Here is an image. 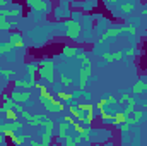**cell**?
<instances>
[{"label": "cell", "instance_id": "6da1fadb", "mask_svg": "<svg viewBox=\"0 0 147 146\" xmlns=\"http://www.w3.org/2000/svg\"><path fill=\"white\" fill-rule=\"evenodd\" d=\"M121 33L137 35V26H135V24H121V26L110 28V29H106V31L99 36V40H98V45H103V43H106L108 40H111V38H116L118 35H121Z\"/></svg>", "mask_w": 147, "mask_h": 146}, {"label": "cell", "instance_id": "7a4b0ae2", "mask_svg": "<svg viewBox=\"0 0 147 146\" xmlns=\"http://www.w3.org/2000/svg\"><path fill=\"white\" fill-rule=\"evenodd\" d=\"M38 76L46 84H53L55 83V62L50 60V59L41 60L39 62V67H38Z\"/></svg>", "mask_w": 147, "mask_h": 146}, {"label": "cell", "instance_id": "3957f363", "mask_svg": "<svg viewBox=\"0 0 147 146\" xmlns=\"http://www.w3.org/2000/svg\"><path fill=\"white\" fill-rule=\"evenodd\" d=\"M38 100H39L41 107H45L46 112H50V113H62L63 110L67 108V107H65V102L58 100L57 96H50V98H38Z\"/></svg>", "mask_w": 147, "mask_h": 146}, {"label": "cell", "instance_id": "277c9868", "mask_svg": "<svg viewBox=\"0 0 147 146\" xmlns=\"http://www.w3.org/2000/svg\"><path fill=\"white\" fill-rule=\"evenodd\" d=\"M63 26H65V35L69 40H79L80 33H82V24L77 21V19H65L63 21Z\"/></svg>", "mask_w": 147, "mask_h": 146}, {"label": "cell", "instance_id": "5b68a950", "mask_svg": "<svg viewBox=\"0 0 147 146\" xmlns=\"http://www.w3.org/2000/svg\"><path fill=\"white\" fill-rule=\"evenodd\" d=\"M91 76H92V65H89V67L80 65V67H79V89H80V91L86 89L87 81H89Z\"/></svg>", "mask_w": 147, "mask_h": 146}, {"label": "cell", "instance_id": "8992f818", "mask_svg": "<svg viewBox=\"0 0 147 146\" xmlns=\"http://www.w3.org/2000/svg\"><path fill=\"white\" fill-rule=\"evenodd\" d=\"M26 5L36 12H48L51 9L50 0H26Z\"/></svg>", "mask_w": 147, "mask_h": 146}, {"label": "cell", "instance_id": "52a82bcc", "mask_svg": "<svg viewBox=\"0 0 147 146\" xmlns=\"http://www.w3.org/2000/svg\"><path fill=\"white\" fill-rule=\"evenodd\" d=\"M9 95H10V98H12V100H16L17 103H22V105H24V103H28V102L33 98V95H31V91H29V89H24V91L12 89Z\"/></svg>", "mask_w": 147, "mask_h": 146}, {"label": "cell", "instance_id": "ba28073f", "mask_svg": "<svg viewBox=\"0 0 147 146\" xmlns=\"http://www.w3.org/2000/svg\"><path fill=\"white\" fill-rule=\"evenodd\" d=\"M9 43L14 45V48H24V38H22V33L21 31H10L9 33Z\"/></svg>", "mask_w": 147, "mask_h": 146}, {"label": "cell", "instance_id": "9c48e42d", "mask_svg": "<svg viewBox=\"0 0 147 146\" xmlns=\"http://www.w3.org/2000/svg\"><path fill=\"white\" fill-rule=\"evenodd\" d=\"M38 67H39V64H38V62H29V64L26 65L28 79H29V81H33V83H36L38 79H39V76H38Z\"/></svg>", "mask_w": 147, "mask_h": 146}, {"label": "cell", "instance_id": "30bf717a", "mask_svg": "<svg viewBox=\"0 0 147 146\" xmlns=\"http://www.w3.org/2000/svg\"><path fill=\"white\" fill-rule=\"evenodd\" d=\"M130 93H132V95H146V93H147V83H146V81H142V79L135 81V83L132 84Z\"/></svg>", "mask_w": 147, "mask_h": 146}, {"label": "cell", "instance_id": "8fae6325", "mask_svg": "<svg viewBox=\"0 0 147 146\" xmlns=\"http://www.w3.org/2000/svg\"><path fill=\"white\" fill-rule=\"evenodd\" d=\"M48 122V117L45 115V113H36V115H33L31 117V120L28 122L31 127H38V126H45Z\"/></svg>", "mask_w": 147, "mask_h": 146}, {"label": "cell", "instance_id": "7c38bea8", "mask_svg": "<svg viewBox=\"0 0 147 146\" xmlns=\"http://www.w3.org/2000/svg\"><path fill=\"white\" fill-rule=\"evenodd\" d=\"M135 107H137V100H135V96H134V95H130V96H128V100L125 102V108H123L125 115H127V117H128V115H132V113L135 112Z\"/></svg>", "mask_w": 147, "mask_h": 146}, {"label": "cell", "instance_id": "4fadbf2b", "mask_svg": "<svg viewBox=\"0 0 147 146\" xmlns=\"http://www.w3.org/2000/svg\"><path fill=\"white\" fill-rule=\"evenodd\" d=\"M53 136H55V132L53 131H45V132H41V146H50L51 145V141H53Z\"/></svg>", "mask_w": 147, "mask_h": 146}, {"label": "cell", "instance_id": "5bb4252c", "mask_svg": "<svg viewBox=\"0 0 147 146\" xmlns=\"http://www.w3.org/2000/svg\"><path fill=\"white\" fill-rule=\"evenodd\" d=\"M5 127H7V129H12V131H16V132H17V131H22L24 122H22V120H19V119H17V120H7V122H5Z\"/></svg>", "mask_w": 147, "mask_h": 146}, {"label": "cell", "instance_id": "9a60e30c", "mask_svg": "<svg viewBox=\"0 0 147 146\" xmlns=\"http://www.w3.org/2000/svg\"><path fill=\"white\" fill-rule=\"evenodd\" d=\"M14 86L16 88H22V89H33L34 88V83L33 81H24V79H16L14 81Z\"/></svg>", "mask_w": 147, "mask_h": 146}, {"label": "cell", "instance_id": "2e32d148", "mask_svg": "<svg viewBox=\"0 0 147 146\" xmlns=\"http://www.w3.org/2000/svg\"><path fill=\"white\" fill-rule=\"evenodd\" d=\"M72 126L69 124V122H65V120H62L60 124H58V141H62L63 139V136L69 132V129H70Z\"/></svg>", "mask_w": 147, "mask_h": 146}, {"label": "cell", "instance_id": "e0dca14e", "mask_svg": "<svg viewBox=\"0 0 147 146\" xmlns=\"http://www.w3.org/2000/svg\"><path fill=\"white\" fill-rule=\"evenodd\" d=\"M0 14L3 17H17L22 14V9H0Z\"/></svg>", "mask_w": 147, "mask_h": 146}, {"label": "cell", "instance_id": "ac0fdd59", "mask_svg": "<svg viewBox=\"0 0 147 146\" xmlns=\"http://www.w3.org/2000/svg\"><path fill=\"white\" fill-rule=\"evenodd\" d=\"M77 46H72V45H65L63 46V50H62V55L63 57H67V59H74L75 55H77Z\"/></svg>", "mask_w": 147, "mask_h": 146}, {"label": "cell", "instance_id": "d6986e66", "mask_svg": "<svg viewBox=\"0 0 147 146\" xmlns=\"http://www.w3.org/2000/svg\"><path fill=\"white\" fill-rule=\"evenodd\" d=\"M127 120V115H125V112L123 110H120V112H115V119H113V126L115 127H118L120 124H123Z\"/></svg>", "mask_w": 147, "mask_h": 146}, {"label": "cell", "instance_id": "ffe728a7", "mask_svg": "<svg viewBox=\"0 0 147 146\" xmlns=\"http://www.w3.org/2000/svg\"><path fill=\"white\" fill-rule=\"evenodd\" d=\"M14 26H16V23H9L7 17H3V16L0 14V31H10Z\"/></svg>", "mask_w": 147, "mask_h": 146}, {"label": "cell", "instance_id": "44dd1931", "mask_svg": "<svg viewBox=\"0 0 147 146\" xmlns=\"http://www.w3.org/2000/svg\"><path fill=\"white\" fill-rule=\"evenodd\" d=\"M57 98L62 100V102H65V103H70L74 100V95L72 93H67V91H57Z\"/></svg>", "mask_w": 147, "mask_h": 146}, {"label": "cell", "instance_id": "7402d4cb", "mask_svg": "<svg viewBox=\"0 0 147 146\" xmlns=\"http://www.w3.org/2000/svg\"><path fill=\"white\" fill-rule=\"evenodd\" d=\"M99 117H101V120H103L105 124H113L115 113H110V112H106V108H105L103 112H99Z\"/></svg>", "mask_w": 147, "mask_h": 146}, {"label": "cell", "instance_id": "603a6c76", "mask_svg": "<svg viewBox=\"0 0 147 146\" xmlns=\"http://www.w3.org/2000/svg\"><path fill=\"white\" fill-rule=\"evenodd\" d=\"M134 9H135L134 2H125V3H121V5H120V10H121L123 14H132V12H134Z\"/></svg>", "mask_w": 147, "mask_h": 146}, {"label": "cell", "instance_id": "cb8c5ba5", "mask_svg": "<svg viewBox=\"0 0 147 146\" xmlns=\"http://www.w3.org/2000/svg\"><path fill=\"white\" fill-rule=\"evenodd\" d=\"M3 115H5V119H7V120H17V119H19V112H16V108L7 110Z\"/></svg>", "mask_w": 147, "mask_h": 146}, {"label": "cell", "instance_id": "d4e9b609", "mask_svg": "<svg viewBox=\"0 0 147 146\" xmlns=\"http://www.w3.org/2000/svg\"><path fill=\"white\" fill-rule=\"evenodd\" d=\"M63 145L65 146H75V141H74V132H67L65 136H63Z\"/></svg>", "mask_w": 147, "mask_h": 146}, {"label": "cell", "instance_id": "484cf974", "mask_svg": "<svg viewBox=\"0 0 147 146\" xmlns=\"http://www.w3.org/2000/svg\"><path fill=\"white\" fill-rule=\"evenodd\" d=\"M60 84H62V86H72L74 79L72 77H69L67 74H60Z\"/></svg>", "mask_w": 147, "mask_h": 146}, {"label": "cell", "instance_id": "4316f807", "mask_svg": "<svg viewBox=\"0 0 147 146\" xmlns=\"http://www.w3.org/2000/svg\"><path fill=\"white\" fill-rule=\"evenodd\" d=\"M123 52H125V59L128 60V59H134V57H135V53H137V48H135V46L132 45L130 48H125Z\"/></svg>", "mask_w": 147, "mask_h": 146}, {"label": "cell", "instance_id": "83f0119b", "mask_svg": "<svg viewBox=\"0 0 147 146\" xmlns=\"http://www.w3.org/2000/svg\"><path fill=\"white\" fill-rule=\"evenodd\" d=\"M132 93L130 91H123L121 95H120V98H116V105H125V102L128 100V96H130Z\"/></svg>", "mask_w": 147, "mask_h": 146}, {"label": "cell", "instance_id": "f1b7e54d", "mask_svg": "<svg viewBox=\"0 0 147 146\" xmlns=\"http://www.w3.org/2000/svg\"><path fill=\"white\" fill-rule=\"evenodd\" d=\"M0 76H3L5 79H10L16 76V71L14 69H0Z\"/></svg>", "mask_w": 147, "mask_h": 146}, {"label": "cell", "instance_id": "f546056e", "mask_svg": "<svg viewBox=\"0 0 147 146\" xmlns=\"http://www.w3.org/2000/svg\"><path fill=\"white\" fill-rule=\"evenodd\" d=\"M106 105H108V102H106V98H101L98 103H94V107H96V110H98V113L99 112H103V110L106 108Z\"/></svg>", "mask_w": 147, "mask_h": 146}, {"label": "cell", "instance_id": "4dcf8cb0", "mask_svg": "<svg viewBox=\"0 0 147 146\" xmlns=\"http://www.w3.org/2000/svg\"><path fill=\"white\" fill-rule=\"evenodd\" d=\"M77 107H79L80 110H84V112H91V110H96V107H94L92 103H87V102H86V103H77Z\"/></svg>", "mask_w": 147, "mask_h": 146}, {"label": "cell", "instance_id": "1f68e13d", "mask_svg": "<svg viewBox=\"0 0 147 146\" xmlns=\"http://www.w3.org/2000/svg\"><path fill=\"white\" fill-rule=\"evenodd\" d=\"M101 57H103V60H105L106 64H111V62H115V57H113V53H111V52H105Z\"/></svg>", "mask_w": 147, "mask_h": 146}, {"label": "cell", "instance_id": "d6a6232c", "mask_svg": "<svg viewBox=\"0 0 147 146\" xmlns=\"http://www.w3.org/2000/svg\"><path fill=\"white\" fill-rule=\"evenodd\" d=\"M72 131H74V134H77V132H82L84 131V126H82V122H75L72 126Z\"/></svg>", "mask_w": 147, "mask_h": 146}, {"label": "cell", "instance_id": "836d02e7", "mask_svg": "<svg viewBox=\"0 0 147 146\" xmlns=\"http://www.w3.org/2000/svg\"><path fill=\"white\" fill-rule=\"evenodd\" d=\"M113 57H115V60H125V52L123 50H116L113 53Z\"/></svg>", "mask_w": 147, "mask_h": 146}, {"label": "cell", "instance_id": "e575fe53", "mask_svg": "<svg viewBox=\"0 0 147 146\" xmlns=\"http://www.w3.org/2000/svg\"><path fill=\"white\" fill-rule=\"evenodd\" d=\"M21 117H22V119L26 120V124H28V122L31 120V117H33V113H31V112H28V110L24 108L22 112H21Z\"/></svg>", "mask_w": 147, "mask_h": 146}, {"label": "cell", "instance_id": "d590c367", "mask_svg": "<svg viewBox=\"0 0 147 146\" xmlns=\"http://www.w3.org/2000/svg\"><path fill=\"white\" fill-rule=\"evenodd\" d=\"M63 120H65V122H69L70 126H74V124L77 122V119H75L74 115H70V113H69V115H65V117H63Z\"/></svg>", "mask_w": 147, "mask_h": 146}, {"label": "cell", "instance_id": "8d00e7d4", "mask_svg": "<svg viewBox=\"0 0 147 146\" xmlns=\"http://www.w3.org/2000/svg\"><path fill=\"white\" fill-rule=\"evenodd\" d=\"M132 117H135V119L140 122V120H142V117H144V113H142V110H135V112L132 113Z\"/></svg>", "mask_w": 147, "mask_h": 146}, {"label": "cell", "instance_id": "74e56055", "mask_svg": "<svg viewBox=\"0 0 147 146\" xmlns=\"http://www.w3.org/2000/svg\"><path fill=\"white\" fill-rule=\"evenodd\" d=\"M118 129H120V132H128L130 126H128L127 122H123V124H120V126H118Z\"/></svg>", "mask_w": 147, "mask_h": 146}, {"label": "cell", "instance_id": "f35d334b", "mask_svg": "<svg viewBox=\"0 0 147 146\" xmlns=\"http://www.w3.org/2000/svg\"><path fill=\"white\" fill-rule=\"evenodd\" d=\"M106 102H108V105H116V98L110 95V96H106Z\"/></svg>", "mask_w": 147, "mask_h": 146}, {"label": "cell", "instance_id": "ab89813d", "mask_svg": "<svg viewBox=\"0 0 147 146\" xmlns=\"http://www.w3.org/2000/svg\"><path fill=\"white\" fill-rule=\"evenodd\" d=\"M5 143V136H3V131H0V145Z\"/></svg>", "mask_w": 147, "mask_h": 146}, {"label": "cell", "instance_id": "60d3db41", "mask_svg": "<svg viewBox=\"0 0 147 146\" xmlns=\"http://www.w3.org/2000/svg\"><path fill=\"white\" fill-rule=\"evenodd\" d=\"M31 146H41V143H38V141H31Z\"/></svg>", "mask_w": 147, "mask_h": 146}, {"label": "cell", "instance_id": "b9f144b4", "mask_svg": "<svg viewBox=\"0 0 147 146\" xmlns=\"http://www.w3.org/2000/svg\"><path fill=\"white\" fill-rule=\"evenodd\" d=\"M105 2H106V3H116L118 0H105Z\"/></svg>", "mask_w": 147, "mask_h": 146}, {"label": "cell", "instance_id": "7bdbcfd3", "mask_svg": "<svg viewBox=\"0 0 147 146\" xmlns=\"http://www.w3.org/2000/svg\"><path fill=\"white\" fill-rule=\"evenodd\" d=\"M5 2H7V0H0V7H3V5H5Z\"/></svg>", "mask_w": 147, "mask_h": 146}, {"label": "cell", "instance_id": "ee69618b", "mask_svg": "<svg viewBox=\"0 0 147 146\" xmlns=\"http://www.w3.org/2000/svg\"><path fill=\"white\" fill-rule=\"evenodd\" d=\"M142 107H146V108H147V102H146V103H144V105H142Z\"/></svg>", "mask_w": 147, "mask_h": 146}, {"label": "cell", "instance_id": "f6af8a7d", "mask_svg": "<svg viewBox=\"0 0 147 146\" xmlns=\"http://www.w3.org/2000/svg\"><path fill=\"white\" fill-rule=\"evenodd\" d=\"M127 2H135V0H127Z\"/></svg>", "mask_w": 147, "mask_h": 146}, {"label": "cell", "instance_id": "bcb514c9", "mask_svg": "<svg viewBox=\"0 0 147 146\" xmlns=\"http://www.w3.org/2000/svg\"><path fill=\"white\" fill-rule=\"evenodd\" d=\"M0 59H2V53H0Z\"/></svg>", "mask_w": 147, "mask_h": 146}]
</instances>
